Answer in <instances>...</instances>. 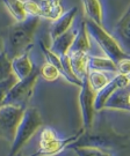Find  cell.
<instances>
[{"label":"cell","instance_id":"obj_1","mask_svg":"<svg viewBox=\"0 0 130 156\" xmlns=\"http://www.w3.org/2000/svg\"><path fill=\"white\" fill-rule=\"evenodd\" d=\"M41 22L40 16H29L24 21L11 24L4 37L2 50L9 59H13L32 48L35 33Z\"/></svg>","mask_w":130,"mask_h":156},{"label":"cell","instance_id":"obj_2","mask_svg":"<svg viewBox=\"0 0 130 156\" xmlns=\"http://www.w3.org/2000/svg\"><path fill=\"white\" fill-rule=\"evenodd\" d=\"M43 125V120L40 112L35 108H27L21 123L19 124L15 138L11 144V149L8 156H15L21 151L23 146L37 133V131Z\"/></svg>","mask_w":130,"mask_h":156},{"label":"cell","instance_id":"obj_3","mask_svg":"<svg viewBox=\"0 0 130 156\" xmlns=\"http://www.w3.org/2000/svg\"><path fill=\"white\" fill-rule=\"evenodd\" d=\"M85 22L87 31L90 34V37L95 41L96 44L105 52L106 57L112 59L115 64L119 62L121 59L129 56L128 53H125L123 51V49L121 48V45L119 44V42L115 39L113 35L108 34L102 26L93 22L91 20H87V19L85 20Z\"/></svg>","mask_w":130,"mask_h":156},{"label":"cell","instance_id":"obj_4","mask_svg":"<svg viewBox=\"0 0 130 156\" xmlns=\"http://www.w3.org/2000/svg\"><path fill=\"white\" fill-rule=\"evenodd\" d=\"M40 76V67H35L34 72L29 76H27L23 80H19L17 83L13 86V88L4 101L2 105H15L27 109L28 102L33 96L34 88Z\"/></svg>","mask_w":130,"mask_h":156},{"label":"cell","instance_id":"obj_5","mask_svg":"<svg viewBox=\"0 0 130 156\" xmlns=\"http://www.w3.org/2000/svg\"><path fill=\"white\" fill-rule=\"evenodd\" d=\"M24 111V108L15 105H2L0 108V139L9 144L13 142Z\"/></svg>","mask_w":130,"mask_h":156},{"label":"cell","instance_id":"obj_6","mask_svg":"<svg viewBox=\"0 0 130 156\" xmlns=\"http://www.w3.org/2000/svg\"><path fill=\"white\" fill-rule=\"evenodd\" d=\"M95 97L96 91L91 87L90 82L86 76L83 80V84L80 87L79 93V106L81 119H83V128L85 131H88L92 128L95 117Z\"/></svg>","mask_w":130,"mask_h":156},{"label":"cell","instance_id":"obj_7","mask_svg":"<svg viewBox=\"0 0 130 156\" xmlns=\"http://www.w3.org/2000/svg\"><path fill=\"white\" fill-rule=\"evenodd\" d=\"M85 132L84 128L79 129L77 133H74L73 135L69 136V138H65V139H58V138H55L51 141H48V142H44V144H40V148L39 151L34 153L33 155L30 156H54L59 154L61 151H63L65 148H70L78 141L80 136L83 135V133Z\"/></svg>","mask_w":130,"mask_h":156},{"label":"cell","instance_id":"obj_8","mask_svg":"<svg viewBox=\"0 0 130 156\" xmlns=\"http://www.w3.org/2000/svg\"><path fill=\"white\" fill-rule=\"evenodd\" d=\"M130 82L129 80L127 79L125 75L123 74H115L113 76V79L110 80V82L105 86L100 91L96 93V97H95V110L96 111H101L103 110V108L106 105L107 101L109 100V97L115 93L117 91L121 88H125V87H129Z\"/></svg>","mask_w":130,"mask_h":156},{"label":"cell","instance_id":"obj_9","mask_svg":"<svg viewBox=\"0 0 130 156\" xmlns=\"http://www.w3.org/2000/svg\"><path fill=\"white\" fill-rule=\"evenodd\" d=\"M113 36L119 42L125 53L130 55V4L128 5L123 15L115 24Z\"/></svg>","mask_w":130,"mask_h":156},{"label":"cell","instance_id":"obj_10","mask_svg":"<svg viewBox=\"0 0 130 156\" xmlns=\"http://www.w3.org/2000/svg\"><path fill=\"white\" fill-rule=\"evenodd\" d=\"M30 49L32 48L27 49L21 55H19L12 59V71H13V74L19 80H23L27 76H29L34 72L35 67H36L30 59V55H29Z\"/></svg>","mask_w":130,"mask_h":156},{"label":"cell","instance_id":"obj_11","mask_svg":"<svg viewBox=\"0 0 130 156\" xmlns=\"http://www.w3.org/2000/svg\"><path fill=\"white\" fill-rule=\"evenodd\" d=\"M77 13H78V8L77 7H72L68 12H65L58 20L54 21V23L51 24L50 27L51 41L57 38V37H59L61 35L65 34L66 31H69L71 29Z\"/></svg>","mask_w":130,"mask_h":156},{"label":"cell","instance_id":"obj_12","mask_svg":"<svg viewBox=\"0 0 130 156\" xmlns=\"http://www.w3.org/2000/svg\"><path fill=\"white\" fill-rule=\"evenodd\" d=\"M76 36H77V30L70 29L69 31L61 35L59 37L51 41L50 50L54 53H56L57 56L61 57V58L66 56V55H69V51H70L71 46L73 44Z\"/></svg>","mask_w":130,"mask_h":156},{"label":"cell","instance_id":"obj_13","mask_svg":"<svg viewBox=\"0 0 130 156\" xmlns=\"http://www.w3.org/2000/svg\"><path fill=\"white\" fill-rule=\"evenodd\" d=\"M129 87L121 88L115 91L109 100L107 101L103 110H121V111H130V106L128 103V95H129Z\"/></svg>","mask_w":130,"mask_h":156},{"label":"cell","instance_id":"obj_14","mask_svg":"<svg viewBox=\"0 0 130 156\" xmlns=\"http://www.w3.org/2000/svg\"><path fill=\"white\" fill-rule=\"evenodd\" d=\"M91 49V37L86 28V22L80 23L79 29L77 30V36L69 53H88Z\"/></svg>","mask_w":130,"mask_h":156},{"label":"cell","instance_id":"obj_15","mask_svg":"<svg viewBox=\"0 0 130 156\" xmlns=\"http://www.w3.org/2000/svg\"><path fill=\"white\" fill-rule=\"evenodd\" d=\"M71 68L81 81L88 74V53H69Z\"/></svg>","mask_w":130,"mask_h":156},{"label":"cell","instance_id":"obj_16","mask_svg":"<svg viewBox=\"0 0 130 156\" xmlns=\"http://www.w3.org/2000/svg\"><path fill=\"white\" fill-rule=\"evenodd\" d=\"M83 8L87 20L102 26L103 21V11L100 0H81Z\"/></svg>","mask_w":130,"mask_h":156},{"label":"cell","instance_id":"obj_17","mask_svg":"<svg viewBox=\"0 0 130 156\" xmlns=\"http://www.w3.org/2000/svg\"><path fill=\"white\" fill-rule=\"evenodd\" d=\"M41 9H42V17L50 19L56 21L62 16L65 12L63 11L62 0H41Z\"/></svg>","mask_w":130,"mask_h":156},{"label":"cell","instance_id":"obj_18","mask_svg":"<svg viewBox=\"0 0 130 156\" xmlns=\"http://www.w3.org/2000/svg\"><path fill=\"white\" fill-rule=\"evenodd\" d=\"M1 4L5 6L15 22H21L29 17L24 6V0H1Z\"/></svg>","mask_w":130,"mask_h":156},{"label":"cell","instance_id":"obj_19","mask_svg":"<svg viewBox=\"0 0 130 156\" xmlns=\"http://www.w3.org/2000/svg\"><path fill=\"white\" fill-rule=\"evenodd\" d=\"M88 69H96V71L117 74L116 64L108 57L88 56Z\"/></svg>","mask_w":130,"mask_h":156},{"label":"cell","instance_id":"obj_20","mask_svg":"<svg viewBox=\"0 0 130 156\" xmlns=\"http://www.w3.org/2000/svg\"><path fill=\"white\" fill-rule=\"evenodd\" d=\"M113 78H109L107 75V72H102V71H96V69H88L87 74V80L90 82L91 87L95 90L96 93L107 86L110 80Z\"/></svg>","mask_w":130,"mask_h":156},{"label":"cell","instance_id":"obj_21","mask_svg":"<svg viewBox=\"0 0 130 156\" xmlns=\"http://www.w3.org/2000/svg\"><path fill=\"white\" fill-rule=\"evenodd\" d=\"M73 149L77 156H110L109 153L95 146H80Z\"/></svg>","mask_w":130,"mask_h":156},{"label":"cell","instance_id":"obj_22","mask_svg":"<svg viewBox=\"0 0 130 156\" xmlns=\"http://www.w3.org/2000/svg\"><path fill=\"white\" fill-rule=\"evenodd\" d=\"M13 75L12 60L8 58L4 50L0 51V82Z\"/></svg>","mask_w":130,"mask_h":156},{"label":"cell","instance_id":"obj_23","mask_svg":"<svg viewBox=\"0 0 130 156\" xmlns=\"http://www.w3.org/2000/svg\"><path fill=\"white\" fill-rule=\"evenodd\" d=\"M40 74L41 76L46 81H55L59 76H62L58 68L49 62H46L43 66L40 67Z\"/></svg>","mask_w":130,"mask_h":156},{"label":"cell","instance_id":"obj_24","mask_svg":"<svg viewBox=\"0 0 130 156\" xmlns=\"http://www.w3.org/2000/svg\"><path fill=\"white\" fill-rule=\"evenodd\" d=\"M17 81H19V79L13 74L11 78L6 79V80L0 82V108L2 106L4 101H5V98L7 97L8 93L11 91V89L13 88V86L17 83Z\"/></svg>","mask_w":130,"mask_h":156},{"label":"cell","instance_id":"obj_25","mask_svg":"<svg viewBox=\"0 0 130 156\" xmlns=\"http://www.w3.org/2000/svg\"><path fill=\"white\" fill-rule=\"evenodd\" d=\"M24 6L29 16H40L42 17V9L40 2L35 0H24Z\"/></svg>","mask_w":130,"mask_h":156},{"label":"cell","instance_id":"obj_26","mask_svg":"<svg viewBox=\"0 0 130 156\" xmlns=\"http://www.w3.org/2000/svg\"><path fill=\"white\" fill-rule=\"evenodd\" d=\"M116 66H117V73L128 75L130 73V56L125 57L123 59H121L119 62H116Z\"/></svg>","mask_w":130,"mask_h":156},{"label":"cell","instance_id":"obj_27","mask_svg":"<svg viewBox=\"0 0 130 156\" xmlns=\"http://www.w3.org/2000/svg\"><path fill=\"white\" fill-rule=\"evenodd\" d=\"M55 138H57L56 133L51 128H44L40 135V144H44V142L51 141V140H54Z\"/></svg>","mask_w":130,"mask_h":156},{"label":"cell","instance_id":"obj_28","mask_svg":"<svg viewBox=\"0 0 130 156\" xmlns=\"http://www.w3.org/2000/svg\"><path fill=\"white\" fill-rule=\"evenodd\" d=\"M128 103H129V106H130V89H129V95H128Z\"/></svg>","mask_w":130,"mask_h":156},{"label":"cell","instance_id":"obj_29","mask_svg":"<svg viewBox=\"0 0 130 156\" xmlns=\"http://www.w3.org/2000/svg\"><path fill=\"white\" fill-rule=\"evenodd\" d=\"M125 76H127V79L129 80V82H130V73H129V74H128V75H125Z\"/></svg>","mask_w":130,"mask_h":156},{"label":"cell","instance_id":"obj_30","mask_svg":"<svg viewBox=\"0 0 130 156\" xmlns=\"http://www.w3.org/2000/svg\"><path fill=\"white\" fill-rule=\"evenodd\" d=\"M0 1H1V0H0Z\"/></svg>","mask_w":130,"mask_h":156},{"label":"cell","instance_id":"obj_31","mask_svg":"<svg viewBox=\"0 0 130 156\" xmlns=\"http://www.w3.org/2000/svg\"><path fill=\"white\" fill-rule=\"evenodd\" d=\"M129 56H130V55H129Z\"/></svg>","mask_w":130,"mask_h":156}]
</instances>
